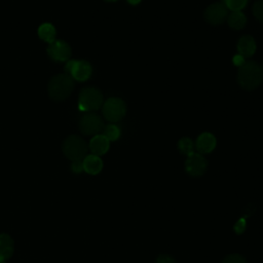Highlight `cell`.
I'll return each mask as SVG.
<instances>
[{
	"mask_svg": "<svg viewBox=\"0 0 263 263\" xmlns=\"http://www.w3.org/2000/svg\"><path fill=\"white\" fill-rule=\"evenodd\" d=\"M129 4H132V5H137V4H139L142 0H126Z\"/></svg>",
	"mask_w": 263,
	"mask_h": 263,
	"instance_id": "cell-27",
	"label": "cell"
},
{
	"mask_svg": "<svg viewBox=\"0 0 263 263\" xmlns=\"http://www.w3.org/2000/svg\"><path fill=\"white\" fill-rule=\"evenodd\" d=\"M73 88V78L68 74H59L50 79L48 95L54 101H63L71 95Z\"/></svg>",
	"mask_w": 263,
	"mask_h": 263,
	"instance_id": "cell-2",
	"label": "cell"
},
{
	"mask_svg": "<svg viewBox=\"0 0 263 263\" xmlns=\"http://www.w3.org/2000/svg\"><path fill=\"white\" fill-rule=\"evenodd\" d=\"M83 160H77V161H73L71 168L74 173H80L83 171Z\"/></svg>",
	"mask_w": 263,
	"mask_h": 263,
	"instance_id": "cell-24",
	"label": "cell"
},
{
	"mask_svg": "<svg viewBox=\"0 0 263 263\" xmlns=\"http://www.w3.org/2000/svg\"><path fill=\"white\" fill-rule=\"evenodd\" d=\"M235 230L237 231V232H242L243 231V229H245V220L242 219V220H239L238 222H237V224L235 225Z\"/></svg>",
	"mask_w": 263,
	"mask_h": 263,
	"instance_id": "cell-26",
	"label": "cell"
},
{
	"mask_svg": "<svg viewBox=\"0 0 263 263\" xmlns=\"http://www.w3.org/2000/svg\"><path fill=\"white\" fill-rule=\"evenodd\" d=\"M262 80L263 69L258 63L249 61L239 67L237 72V81L243 89L253 90L261 84Z\"/></svg>",
	"mask_w": 263,
	"mask_h": 263,
	"instance_id": "cell-1",
	"label": "cell"
},
{
	"mask_svg": "<svg viewBox=\"0 0 263 263\" xmlns=\"http://www.w3.org/2000/svg\"><path fill=\"white\" fill-rule=\"evenodd\" d=\"M208 167L206 159L200 153H192L187 156L185 161L186 172L193 177H199L204 174Z\"/></svg>",
	"mask_w": 263,
	"mask_h": 263,
	"instance_id": "cell-9",
	"label": "cell"
},
{
	"mask_svg": "<svg viewBox=\"0 0 263 263\" xmlns=\"http://www.w3.org/2000/svg\"><path fill=\"white\" fill-rule=\"evenodd\" d=\"M38 35L43 41L51 43L55 40L54 27L51 24H48V23L42 24L38 29Z\"/></svg>",
	"mask_w": 263,
	"mask_h": 263,
	"instance_id": "cell-17",
	"label": "cell"
},
{
	"mask_svg": "<svg viewBox=\"0 0 263 263\" xmlns=\"http://www.w3.org/2000/svg\"><path fill=\"white\" fill-rule=\"evenodd\" d=\"M216 147V138L211 133L200 134L195 141V148L200 153H210Z\"/></svg>",
	"mask_w": 263,
	"mask_h": 263,
	"instance_id": "cell-11",
	"label": "cell"
},
{
	"mask_svg": "<svg viewBox=\"0 0 263 263\" xmlns=\"http://www.w3.org/2000/svg\"><path fill=\"white\" fill-rule=\"evenodd\" d=\"M233 64L234 65H236V66H238V67H240V66H242L246 62H245V58L242 57V55H240V54H236V55H234L233 57Z\"/></svg>",
	"mask_w": 263,
	"mask_h": 263,
	"instance_id": "cell-25",
	"label": "cell"
},
{
	"mask_svg": "<svg viewBox=\"0 0 263 263\" xmlns=\"http://www.w3.org/2000/svg\"><path fill=\"white\" fill-rule=\"evenodd\" d=\"M222 263H247L246 258L239 254H230L224 258Z\"/></svg>",
	"mask_w": 263,
	"mask_h": 263,
	"instance_id": "cell-22",
	"label": "cell"
},
{
	"mask_svg": "<svg viewBox=\"0 0 263 263\" xmlns=\"http://www.w3.org/2000/svg\"><path fill=\"white\" fill-rule=\"evenodd\" d=\"M0 263H5V262H0Z\"/></svg>",
	"mask_w": 263,
	"mask_h": 263,
	"instance_id": "cell-29",
	"label": "cell"
},
{
	"mask_svg": "<svg viewBox=\"0 0 263 263\" xmlns=\"http://www.w3.org/2000/svg\"><path fill=\"white\" fill-rule=\"evenodd\" d=\"M89 149L95 155H103L109 149V141L103 135H96L89 142Z\"/></svg>",
	"mask_w": 263,
	"mask_h": 263,
	"instance_id": "cell-13",
	"label": "cell"
},
{
	"mask_svg": "<svg viewBox=\"0 0 263 263\" xmlns=\"http://www.w3.org/2000/svg\"><path fill=\"white\" fill-rule=\"evenodd\" d=\"M64 154L72 161L83 160L87 153V145L79 136H69L63 143Z\"/></svg>",
	"mask_w": 263,
	"mask_h": 263,
	"instance_id": "cell-3",
	"label": "cell"
},
{
	"mask_svg": "<svg viewBox=\"0 0 263 263\" xmlns=\"http://www.w3.org/2000/svg\"><path fill=\"white\" fill-rule=\"evenodd\" d=\"M66 74L78 81H85L91 75V66L86 61H68L65 66Z\"/></svg>",
	"mask_w": 263,
	"mask_h": 263,
	"instance_id": "cell-6",
	"label": "cell"
},
{
	"mask_svg": "<svg viewBox=\"0 0 263 263\" xmlns=\"http://www.w3.org/2000/svg\"><path fill=\"white\" fill-rule=\"evenodd\" d=\"M13 253V241L8 234H0V262H4Z\"/></svg>",
	"mask_w": 263,
	"mask_h": 263,
	"instance_id": "cell-15",
	"label": "cell"
},
{
	"mask_svg": "<svg viewBox=\"0 0 263 263\" xmlns=\"http://www.w3.org/2000/svg\"><path fill=\"white\" fill-rule=\"evenodd\" d=\"M156 263H176V261L172 256L166 255V254H162V255H159L157 257Z\"/></svg>",
	"mask_w": 263,
	"mask_h": 263,
	"instance_id": "cell-23",
	"label": "cell"
},
{
	"mask_svg": "<svg viewBox=\"0 0 263 263\" xmlns=\"http://www.w3.org/2000/svg\"><path fill=\"white\" fill-rule=\"evenodd\" d=\"M178 149L182 154L189 156L190 154H192L194 152V144L191 141V139L184 137L179 140Z\"/></svg>",
	"mask_w": 263,
	"mask_h": 263,
	"instance_id": "cell-18",
	"label": "cell"
},
{
	"mask_svg": "<svg viewBox=\"0 0 263 263\" xmlns=\"http://www.w3.org/2000/svg\"><path fill=\"white\" fill-rule=\"evenodd\" d=\"M78 103L81 111H95L103 105V95L96 87H85L80 91Z\"/></svg>",
	"mask_w": 263,
	"mask_h": 263,
	"instance_id": "cell-4",
	"label": "cell"
},
{
	"mask_svg": "<svg viewBox=\"0 0 263 263\" xmlns=\"http://www.w3.org/2000/svg\"><path fill=\"white\" fill-rule=\"evenodd\" d=\"M236 47L238 54L242 55L243 58H250L256 51V42L252 36L245 35L239 38Z\"/></svg>",
	"mask_w": 263,
	"mask_h": 263,
	"instance_id": "cell-12",
	"label": "cell"
},
{
	"mask_svg": "<svg viewBox=\"0 0 263 263\" xmlns=\"http://www.w3.org/2000/svg\"><path fill=\"white\" fill-rule=\"evenodd\" d=\"M103 120L96 113H87L79 121V129L82 134L86 136L99 135V133L103 130Z\"/></svg>",
	"mask_w": 263,
	"mask_h": 263,
	"instance_id": "cell-7",
	"label": "cell"
},
{
	"mask_svg": "<svg viewBox=\"0 0 263 263\" xmlns=\"http://www.w3.org/2000/svg\"><path fill=\"white\" fill-rule=\"evenodd\" d=\"M228 15V8L223 2H216L206 7L204 18L211 25H220L224 23Z\"/></svg>",
	"mask_w": 263,
	"mask_h": 263,
	"instance_id": "cell-8",
	"label": "cell"
},
{
	"mask_svg": "<svg viewBox=\"0 0 263 263\" xmlns=\"http://www.w3.org/2000/svg\"><path fill=\"white\" fill-rule=\"evenodd\" d=\"M48 55L57 62H66L71 57V48L68 43L62 40H54L47 47Z\"/></svg>",
	"mask_w": 263,
	"mask_h": 263,
	"instance_id": "cell-10",
	"label": "cell"
},
{
	"mask_svg": "<svg viewBox=\"0 0 263 263\" xmlns=\"http://www.w3.org/2000/svg\"><path fill=\"white\" fill-rule=\"evenodd\" d=\"M105 1H108V2H114V1H117V0H105Z\"/></svg>",
	"mask_w": 263,
	"mask_h": 263,
	"instance_id": "cell-28",
	"label": "cell"
},
{
	"mask_svg": "<svg viewBox=\"0 0 263 263\" xmlns=\"http://www.w3.org/2000/svg\"><path fill=\"white\" fill-rule=\"evenodd\" d=\"M103 136L110 142L116 141L120 136V129L115 124H108L103 128Z\"/></svg>",
	"mask_w": 263,
	"mask_h": 263,
	"instance_id": "cell-19",
	"label": "cell"
},
{
	"mask_svg": "<svg viewBox=\"0 0 263 263\" xmlns=\"http://www.w3.org/2000/svg\"><path fill=\"white\" fill-rule=\"evenodd\" d=\"M126 112L125 103L119 98H110L103 105V115L110 122L121 120Z\"/></svg>",
	"mask_w": 263,
	"mask_h": 263,
	"instance_id": "cell-5",
	"label": "cell"
},
{
	"mask_svg": "<svg viewBox=\"0 0 263 263\" xmlns=\"http://www.w3.org/2000/svg\"><path fill=\"white\" fill-rule=\"evenodd\" d=\"M227 23L231 29L240 30L245 27L247 17L241 11H232L227 17Z\"/></svg>",
	"mask_w": 263,
	"mask_h": 263,
	"instance_id": "cell-16",
	"label": "cell"
},
{
	"mask_svg": "<svg viewBox=\"0 0 263 263\" xmlns=\"http://www.w3.org/2000/svg\"><path fill=\"white\" fill-rule=\"evenodd\" d=\"M223 3L232 11H240L243 7H246L248 0H223Z\"/></svg>",
	"mask_w": 263,
	"mask_h": 263,
	"instance_id": "cell-20",
	"label": "cell"
},
{
	"mask_svg": "<svg viewBox=\"0 0 263 263\" xmlns=\"http://www.w3.org/2000/svg\"><path fill=\"white\" fill-rule=\"evenodd\" d=\"M82 162H83V171H85L90 175H96L100 173L103 167L102 159L95 154L86 155Z\"/></svg>",
	"mask_w": 263,
	"mask_h": 263,
	"instance_id": "cell-14",
	"label": "cell"
},
{
	"mask_svg": "<svg viewBox=\"0 0 263 263\" xmlns=\"http://www.w3.org/2000/svg\"><path fill=\"white\" fill-rule=\"evenodd\" d=\"M253 14L258 21L263 23V0H258L254 3Z\"/></svg>",
	"mask_w": 263,
	"mask_h": 263,
	"instance_id": "cell-21",
	"label": "cell"
}]
</instances>
